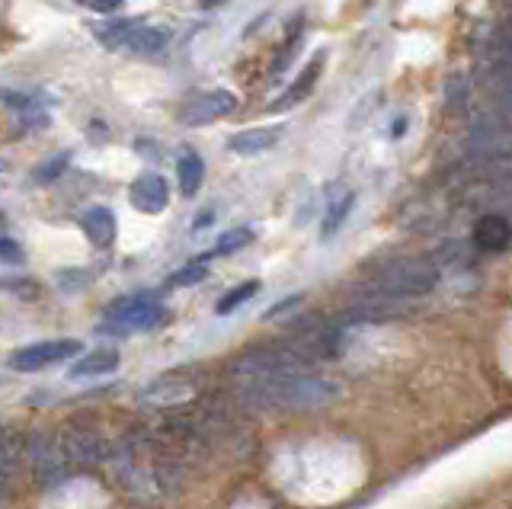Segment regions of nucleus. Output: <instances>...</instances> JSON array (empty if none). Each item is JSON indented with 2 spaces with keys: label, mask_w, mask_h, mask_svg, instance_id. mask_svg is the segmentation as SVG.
Wrapping results in <instances>:
<instances>
[{
  "label": "nucleus",
  "mask_w": 512,
  "mask_h": 509,
  "mask_svg": "<svg viewBox=\"0 0 512 509\" xmlns=\"http://www.w3.org/2000/svg\"><path fill=\"white\" fill-rule=\"evenodd\" d=\"M106 468L122 497L135 503L167 500L186 481V474L157 452V445L151 442L144 423L125 429L119 439H112Z\"/></svg>",
  "instance_id": "nucleus-1"
},
{
  "label": "nucleus",
  "mask_w": 512,
  "mask_h": 509,
  "mask_svg": "<svg viewBox=\"0 0 512 509\" xmlns=\"http://www.w3.org/2000/svg\"><path fill=\"white\" fill-rule=\"evenodd\" d=\"M340 394V381L314 372L231 381V401L240 413H308L336 404Z\"/></svg>",
  "instance_id": "nucleus-2"
},
{
  "label": "nucleus",
  "mask_w": 512,
  "mask_h": 509,
  "mask_svg": "<svg viewBox=\"0 0 512 509\" xmlns=\"http://www.w3.org/2000/svg\"><path fill=\"white\" fill-rule=\"evenodd\" d=\"M442 273L429 257H394L375 260L365 266V289L368 295L413 301L439 289Z\"/></svg>",
  "instance_id": "nucleus-3"
},
{
  "label": "nucleus",
  "mask_w": 512,
  "mask_h": 509,
  "mask_svg": "<svg viewBox=\"0 0 512 509\" xmlns=\"http://www.w3.org/2000/svg\"><path fill=\"white\" fill-rule=\"evenodd\" d=\"M317 365V359L295 337L272 340L244 349L228 365V381H253V378H276V375H304Z\"/></svg>",
  "instance_id": "nucleus-4"
},
{
  "label": "nucleus",
  "mask_w": 512,
  "mask_h": 509,
  "mask_svg": "<svg viewBox=\"0 0 512 509\" xmlns=\"http://www.w3.org/2000/svg\"><path fill=\"white\" fill-rule=\"evenodd\" d=\"M55 439H58L61 458L71 474L106 465L109 445H112V439H106V433H103V426L87 417L68 420L61 429H55Z\"/></svg>",
  "instance_id": "nucleus-5"
},
{
  "label": "nucleus",
  "mask_w": 512,
  "mask_h": 509,
  "mask_svg": "<svg viewBox=\"0 0 512 509\" xmlns=\"http://www.w3.org/2000/svg\"><path fill=\"white\" fill-rule=\"evenodd\" d=\"M170 321V311L154 301V295L138 292L119 298L116 305H109L106 311V327H112L116 333H132V330H157Z\"/></svg>",
  "instance_id": "nucleus-6"
},
{
  "label": "nucleus",
  "mask_w": 512,
  "mask_h": 509,
  "mask_svg": "<svg viewBox=\"0 0 512 509\" xmlns=\"http://www.w3.org/2000/svg\"><path fill=\"white\" fill-rule=\"evenodd\" d=\"M26 465H29V477L36 487H55L64 477H71L68 465H64L55 429H39L26 439Z\"/></svg>",
  "instance_id": "nucleus-7"
},
{
  "label": "nucleus",
  "mask_w": 512,
  "mask_h": 509,
  "mask_svg": "<svg viewBox=\"0 0 512 509\" xmlns=\"http://www.w3.org/2000/svg\"><path fill=\"white\" fill-rule=\"evenodd\" d=\"M199 378L202 372L199 369H176V372H167L154 378L148 388H144L141 401H148L151 407L157 410H170V407H180V404H189L192 397H199Z\"/></svg>",
  "instance_id": "nucleus-8"
},
{
  "label": "nucleus",
  "mask_w": 512,
  "mask_h": 509,
  "mask_svg": "<svg viewBox=\"0 0 512 509\" xmlns=\"http://www.w3.org/2000/svg\"><path fill=\"white\" fill-rule=\"evenodd\" d=\"M80 349H84L80 340H45V343H32V346L16 349L10 356V365L16 372H42L48 365L77 359Z\"/></svg>",
  "instance_id": "nucleus-9"
},
{
  "label": "nucleus",
  "mask_w": 512,
  "mask_h": 509,
  "mask_svg": "<svg viewBox=\"0 0 512 509\" xmlns=\"http://www.w3.org/2000/svg\"><path fill=\"white\" fill-rule=\"evenodd\" d=\"M237 109V97L231 90H208V93H196V97H189L176 119H180L186 129H199V125H208V122H218L224 116H231Z\"/></svg>",
  "instance_id": "nucleus-10"
},
{
  "label": "nucleus",
  "mask_w": 512,
  "mask_h": 509,
  "mask_svg": "<svg viewBox=\"0 0 512 509\" xmlns=\"http://www.w3.org/2000/svg\"><path fill=\"white\" fill-rule=\"evenodd\" d=\"M128 202H132L135 209L144 212V215H160L167 209V202H170V186L154 170L141 173V177L132 183V189H128Z\"/></svg>",
  "instance_id": "nucleus-11"
},
{
  "label": "nucleus",
  "mask_w": 512,
  "mask_h": 509,
  "mask_svg": "<svg viewBox=\"0 0 512 509\" xmlns=\"http://www.w3.org/2000/svg\"><path fill=\"white\" fill-rule=\"evenodd\" d=\"M512 244V225L500 212L480 215L474 221V250L480 253H503Z\"/></svg>",
  "instance_id": "nucleus-12"
},
{
  "label": "nucleus",
  "mask_w": 512,
  "mask_h": 509,
  "mask_svg": "<svg viewBox=\"0 0 512 509\" xmlns=\"http://www.w3.org/2000/svg\"><path fill=\"white\" fill-rule=\"evenodd\" d=\"M324 52H317L314 58H311V65L304 68L295 81H292V87H285V93L276 100V103H269V113H285V109H292V106H298V103H304L311 97V90L317 87V81H320V71H324Z\"/></svg>",
  "instance_id": "nucleus-13"
},
{
  "label": "nucleus",
  "mask_w": 512,
  "mask_h": 509,
  "mask_svg": "<svg viewBox=\"0 0 512 509\" xmlns=\"http://www.w3.org/2000/svg\"><path fill=\"white\" fill-rule=\"evenodd\" d=\"M80 228H84L87 241L93 247H112V241H116V215H112L106 205H90V209L80 215Z\"/></svg>",
  "instance_id": "nucleus-14"
},
{
  "label": "nucleus",
  "mask_w": 512,
  "mask_h": 509,
  "mask_svg": "<svg viewBox=\"0 0 512 509\" xmlns=\"http://www.w3.org/2000/svg\"><path fill=\"white\" fill-rule=\"evenodd\" d=\"M282 138V125H266V129H247V132H237L228 138V148L240 157H250V154H263L272 145H279Z\"/></svg>",
  "instance_id": "nucleus-15"
},
{
  "label": "nucleus",
  "mask_w": 512,
  "mask_h": 509,
  "mask_svg": "<svg viewBox=\"0 0 512 509\" xmlns=\"http://www.w3.org/2000/svg\"><path fill=\"white\" fill-rule=\"evenodd\" d=\"M170 45V33L160 26H148V23H135L132 33L125 36L122 49L125 52H135V55H160Z\"/></svg>",
  "instance_id": "nucleus-16"
},
{
  "label": "nucleus",
  "mask_w": 512,
  "mask_h": 509,
  "mask_svg": "<svg viewBox=\"0 0 512 509\" xmlns=\"http://www.w3.org/2000/svg\"><path fill=\"white\" fill-rule=\"evenodd\" d=\"M205 180V161L196 151H183L176 157V183H180L183 196H196Z\"/></svg>",
  "instance_id": "nucleus-17"
},
{
  "label": "nucleus",
  "mask_w": 512,
  "mask_h": 509,
  "mask_svg": "<svg viewBox=\"0 0 512 509\" xmlns=\"http://www.w3.org/2000/svg\"><path fill=\"white\" fill-rule=\"evenodd\" d=\"M426 257L436 263L439 273H445V269H464V266H471L474 247H468L464 241H442L436 250L426 253Z\"/></svg>",
  "instance_id": "nucleus-18"
},
{
  "label": "nucleus",
  "mask_w": 512,
  "mask_h": 509,
  "mask_svg": "<svg viewBox=\"0 0 512 509\" xmlns=\"http://www.w3.org/2000/svg\"><path fill=\"white\" fill-rule=\"evenodd\" d=\"M119 369V353L116 349H96V353L77 359L71 365V378H87V375H109Z\"/></svg>",
  "instance_id": "nucleus-19"
},
{
  "label": "nucleus",
  "mask_w": 512,
  "mask_h": 509,
  "mask_svg": "<svg viewBox=\"0 0 512 509\" xmlns=\"http://www.w3.org/2000/svg\"><path fill=\"white\" fill-rule=\"evenodd\" d=\"M26 458V445L20 452L0 455V509H7V503L13 500V487H16V474H20V465Z\"/></svg>",
  "instance_id": "nucleus-20"
},
{
  "label": "nucleus",
  "mask_w": 512,
  "mask_h": 509,
  "mask_svg": "<svg viewBox=\"0 0 512 509\" xmlns=\"http://www.w3.org/2000/svg\"><path fill=\"white\" fill-rule=\"evenodd\" d=\"M352 205H356V193H340L333 202H327V215H324V241H330V237L343 228V221L349 218Z\"/></svg>",
  "instance_id": "nucleus-21"
},
{
  "label": "nucleus",
  "mask_w": 512,
  "mask_h": 509,
  "mask_svg": "<svg viewBox=\"0 0 512 509\" xmlns=\"http://www.w3.org/2000/svg\"><path fill=\"white\" fill-rule=\"evenodd\" d=\"M208 260H212V253H205V257H196L192 263H186L183 269L170 273L164 285H167V289H189V285H199L208 276Z\"/></svg>",
  "instance_id": "nucleus-22"
},
{
  "label": "nucleus",
  "mask_w": 512,
  "mask_h": 509,
  "mask_svg": "<svg viewBox=\"0 0 512 509\" xmlns=\"http://www.w3.org/2000/svg\"><path fill=\"white\" fill-rule=\"evenodd\" d=\"M253 295H260V279H247V282H240V285H234V289L228 292V295H221L218 298V305H215V314H234L240 305H247V301L253 298Z\"/></svg>",
  "instance_id": "nucleus-23"
},
{
  "label": "nucleus",
  "mask_w": 512,
  "mask_h": 509,
  "mask_svg": "<svg viewBox=\"0 0 512 509\" xmlns=\"http://www.w3.org/2000/svg\"><path fill=\"white\" fill-rule=\"evenodd\" d=\"M68 167H71V154L58 151V154H52L48 161H42L36 170H32V183H36V186H52L55 180L64 177V170H68Z\"/></svg>",
  "instance_id": "nucleus-24"
},
{
  "label": "nucleus",
  "mask_w": 512,
  "mask_h": 509,
  "mask_svg": "<svg viewBox=\"0 0 512 509\" xmlns=\"http://www.w3.org/2000/svg\"><path fill=\"white\" fill-rule=\"evenodd\" d=\"M468 77L464 74H452L448 77V84H445V100H448V109L452 113H458V109L468 106Z\"/></svg>",
  "instance_id": "nucleus-25"
},
{
  "label": "nucleus",
  "mask_w": 512,
  "mask_h": 509,
  "mask_svg": "<svg viewBox=\"0 0 512 509\" xmlns=\"http://www.w3.org/2000/svg\"><path fill=\"white\" fill-rule=\"evenodd\" d=\"M301 23L295 20V26H292V33H288V39H285V45H282V55L276 58V61H272V77H276V74H282L285 68H288V61H292L295 58V52H298V42H301Z\"/></svg>",
  "instance_id": "nucleus-26"
},
{
  "label": "nucleus",
  "mask_w": 512,
  "mask_h": 509,
  "mask_svg": "<svg viewBox=\"0 0 512 509\" xmlns=\"http://www.w3.org/2000/svg\"><path fill=\"white\" fill-rule=\"evenodd\" d=\"M247 244H253V231L250 228H234L228 234H221V241L212 250V257H215V253H237L240 247H247Z\"/></svg>",
  "instance_id": "nucleus-27"
},
{
  "label": "nucleus",
  "mask_w": 512,
  "mask_h": 509,
  "mask_svg": "<svg viewBox=\"0 0 512 509\" xmlns=\"http://www.w3.org/2000/svg\"><path fill=\"white\" fill-rule=\"evenodd\" d=\"M23 439L13 433V429H7V426H0V455H10V452H20L23 449Z\"/></svg>",
  "instance_id": "nucleus-28"
},
{
  "label": "nucleus",
  "mask_w": 512,
  "mask_h": 509,
  "mask_svg": "<svg viewBox=\"0 0 512 509\" xmlns=\"http://www.w3.org/2000/svg\"><path fill=\"white\" fill-rule=\"evenodd\" d=\"M0 260L4 263H23V247L10 241V237H0Z\"/></svg>",
  "instance_id": "nucleus-29"
},
{
  "label": "nucleus",
  "mask_w": 512,
  "mask_h": 509,
  "mask_svg": "<svg viewBox=\"0 0 512 509\" xmlns=\"http://www.w3.org/2000/svg\"><path fill=\"white\" fill-rule=\"evenodd\" d=\"M292 308H301V295H292V298L279 301V305H272L266 317H269V321H272V317H282V314H288V311H292Z\"/></svg>",
  "instance_id": "nucleus-30"
},
{
  "label": "nucleus",
  "mask_w": 512,
  "mask_h": 509,
  "mask_svg": "<svg viewBox=\"0 0 512 509\" xmlns=\"http://www.w3.org/2000/svg\"><path fill=\"white\" fill-rule=\"evenodd\" d=\"M84 4L93 10V13H112L122 7V0H84Z\"/></svg>",
  "instance_id": "nucleus-31"
},
{
  "label": "nucleus",
  "mask_w": 512,
  "mask_h": 509,
  "mask_svg": "<svg viewBox=\"0 0 512 509\" xmlns=\"http://www.w3.org/2000/svg\"><path fill=\"white\" fill-rule=\"evenodd\" d=\"M503 29H506V33H512V7H509V13H506V23H503Z\"/></svg>",
  "instance_id": "nucleus-32"
},
{
  "label": "nucleus",
  "mask_w": 512,
  "mask_h": 509,
  "mask_svg": "<svg viewBox=\"0 0 512 509\" xmlns=\"http://www.w3.org/2000/svg\"><path fill=\"white\" fill-rule=\"evenodd\" d=\"M205 4H208V7H212V4H221V0H205Z\"/></svg>",
  "instance_id": "nucleus-33"
},
{
  "label": "nucleus",
  "mask_w": 512,
  "mask_h": 509,
  "mask_svg": "<svg viewBox=\"0 0 512 509\" xmlns=\"http://www.w3.org/2000/svg\"><path fill=\"white\" fill-rule=\"evenodd\" d=\"M77 4H84V0H77Z\"/></svg>",
  "instance_id": "nucleus-34"
}]
</instances>
